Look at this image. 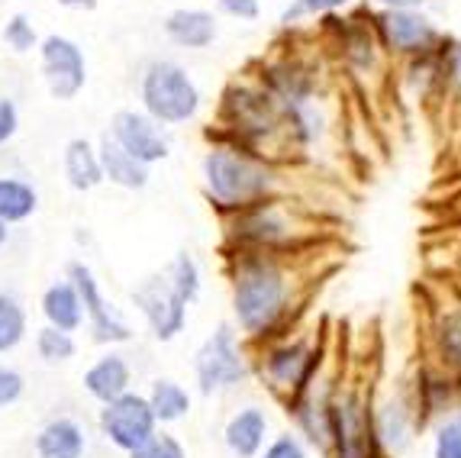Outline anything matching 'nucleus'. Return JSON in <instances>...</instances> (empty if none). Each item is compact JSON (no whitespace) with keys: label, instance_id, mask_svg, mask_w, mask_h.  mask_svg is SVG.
<instances>
[{"label":"nucleus","instance_id":"72a5a7b5","mask_svg":"<svg viewBox=\"0 0 461 458\" xmlns=\"http://www.w3.org/2000/svg\"><path fill=\"white\" fill-rule=\"evenodd\" d=\"M130 458H187V452L175 435L155 433L146 445H139L136 452H130Z\"/></svg>","mask_w":461,"mask_h":458},{"label":"nucleus","instance_id":"423d86ee","mask_svg":"<svg viewBox=\"0 0 461 458\" xmlns=\"http://www.w3.org/2000/svg\"><path fill=\"white\" fill-rule=\"evenodd\" d=\"M375 32L381 46L400 59H423L438 52L446 39L423 10H384L375 20Z\"/></svg>","mask_w":461,"mask_h":458},{"label":"nucleus","instance_id":"ea45409f","mask_svg":"<svg viewBox=\"0 0 461 458\" xmlns=\"http://www.w3.org/2000/svg\"><path fill=\"white\" fill-rule=\"evenodd\" d=\"M7 243V223H0V245Z\"/></svg>","mask_w":461,"mask_h":458},{"label":"nucleus","instance_id":"bb28decb","mask_svg":"<svg viewBox=\"0 0 461 458\" xmlns=\"http://www.w3.org/2000/svg\"><path fill=\"white\" fill-rule=\"evenodd\" d=\"M168 281L175 288V294L185 304H194L200 298V265L194 261L191 252H177L175 261H171V271H168Z\"/></svg>","mask_w":461,"mask_h":458},{"label":"nucleus","instance_id":"9d476101","mask_svg":"<svg viewBox=\"0 0 461 458\" xmlns=\"http://www.w3.org/2000/svg\"><path fill=\"white\" fill-rule=\"evenodd\" d=\"M39 59H42V78H46L49 94L55 100H71L85 91L87 65L77 42H71L68 36H49L39 49Z\"/></svg>","mask_w":461,"mask_h":458},{"label":"nucleus","instance_id":"f257e3e1","mask_svg":"<svg viewBox=\"0 0 461 458\" xmlns=\"http://www.w3.org/2000/svg\"><path fill=\"white\" fill-rule=\"evenodd\" d=\"M203 184L220 210L242 214L275 197L277 171L271 169V161H265V155L246 145H216L203 155Z\"/></svg>","mask_w":461,"mask_h":458},{"label":"nucleus","instance_id":"1a4fd4ad","mask_svg":"<svg viewBox=\"0 0 461 458\" xmlns=\"http://www.w3.org/2000/svg\"><path fill=\"white\" fill-rule=\"evenodd\" d=\"M262 371L268 374L271 388L297 400L313 384L316 371H320V352L310 343H281L275 349H268Z\"/></svg>","mask_w":461,"mask_h":458},{"label":"nucleus","instance_id":"4468645a","mask_svg":"<svg viewBox=\"0 0 461 458\" xmlns=\"http://www.w3.org/2000/svg\"><path fill=\"white\" fill-rule=\"evenodd\" d=\"M68 281L75 284L77 298H81V304H85V316L91 320L94 339H97V343H126V339L132 336L130 326H126V323L113 314V307L104 300L97 281H94V271L85 265V261H71Z\"/></svg>","mask_w":461,"mask_h":458},{"label":"nucleus","instance_id":"7c9ffc66","mask_svg":"<svg viewBox=\"0 0 461 458\" xmlns=\"http://www.w3.org/2000/svg\"><path fill=\"white\" fill-rule=\"evenodd\" d=\"M348 4L352 0H294V4L285 7V14H281V23L291 26L297 20H303V16H330L336 10L348 7Z\"/></svg>","mask_w":461,"mask_h":458},{"label":"nucleus","instance_id":"c756f323","mask_svg":"<svg viewBox=\"0 0 461 458\" xmlns=\"http://www.w3.org/2000/svg\"><path fill=\"white\" fill-rule=\"evenodd\" d=\"M436 65H438V81L446 85V91L452 97L461 100V42L442 39V46L436 52Z\"/></svg>","mask_w":461,"mask_h":458},{"label":"nucleus","instance_id":"2eb2a0df","mask_svg":"<svg viewBox=\"0 0 461 458\" xmlns=\"http://www.w3.org/2000/svg\"><path fill=\"white\" fill-rule=\"evenodd\" d=\"M268 413L262 407H242L230 417L223 429V443L226 449L236 458H255L268 443Z\"/></svg>","mask_w":461,"mask_h":458},{"label":"nucleus","instance_id":"7ed1b4c3","mask_svg":"<svg viewBox=\"0 0 461 458\" xmlns=\"http://www.w3.org/2000/svg\"><path fill=\"white\" fill-rule=\"evenodd\" d=\"M142 107L158 126H181L200 114V87L177 61H152L142 75Z\"/></svg>","mask_w":461,"mask_h":458},{"label":"nucleus","instance_id":"6e6552de","mask_svg":"<svg viewBox=\"0 0 461 458\" xmlns=\"http://www.w3.org/2000/svg\"><path fill=\"white\" fill-rule=\"evenodd\" d=\"M155 426H158V420H155L152 407L142 394L126 390L123 398L110 400L100 410V433L107 435L110 445H116L126 455L136 452L139 445H146L155 435Z\"/></svg>","mask_w":461,"mask_h":458},{"label":"nucleus","instance_id":"c9c22d12","mask_svg":"<svg viewBox=\"0 0 461 458\" xmlns=\"http://www.w3.org/2000/svg\"><path fill=\"white\" fill-rule=\"evenodd\" d=\"M20 130V114L10 97H0V145H7Z\"/></svg>","mask_w":461,"mask_h":458},{"label":"nucleus","instance_id":"e433bc0d","mask_svg":"<svg viewBox=\"0 0 461 458\" xmlns=\"http://www.w3.org/2000/svg\"><path fill=\"white\" fill-rule=\"evenodd\" d=\"M216 7L232 20H258V14H262L258 0H216Z\"/></svg>","mask_w":461,"mask_h":458},{"label":"nucleus","instance_id":"20e7f679","mask_svg":"<svg viewBox=\"0 0 461 458\" xmlns=\"http://www.w3.org/2000/svg\"><path fill=\"white\" fill-rule=\"evenodd\" d=\"M330 455L332 458H381L371 423V400L358 388L330 398Z\"/></svg>","mask_w":461,"mask_h":458},{"label":"nucleus","instance_id":"473e14b6","mask_svg":"<svg viewBox=\"0 0 461 458\" xmlns=\"http://www.w3.org/2000/svg\"><path fill=\"white\" fill-rule=\"evenodd\" d=\"M4 42H7L14 52H30L32 46H36V30H32V23L26 20L23 14L10 16V23L4 26Z\"/></svg>","mask_w":461,"mask_h":458},{"label":"nucleus","instance_id":"a878e982","mask_svg":"<svg viewBox=\"0 0 461 458\" xmlns=\"http://www.w3.org/2000/svg\"><path fill=\"white\" fill-rule=\"evenodd\" d=\"M26 336V314L14 294L0 290V355L23 343Z\"/></svg>","mask_w":461,"mask_h":458},{"label":"nucleus","instance_id":"c85d7f7f","mask_svg":"<svg viewBox=\"0 0 461 458\" xmlns=\"http://www.w3.org/2000/svg\"><path fill=\"white\" fill-rule=\"evenodd\" d=\"M432 458H461V410L446 413L432 429Z\"/></svg>","mask_w":461,"mask_h":458},{"label":"nucleus","instance_id":"aec40b11","mask_svg":"<svg viewBox=\"0 0 461 458\" xmlns=\"http://www.w3.org/2000/svg\"><path fill=\"white\" fill-rule=\"evenodd\" d=\"M97 159H100V169H104V181L120 184V188H126V191H142V188L149 184L146 165L136 161L132 155H126L110 136H104V142H100Z\"/></svg>","mask_w":461,"mask_h":458},{"label":"nucleus","instance_id":"f03ea898","mask_svg":"<svg viewBox=\"0 0 461 458\" xmlns=\"http://www.w3.org/2000/svg\"><path fill=\"white\" fill-rule=\"evenodd\" d=\"M291 310V278L271 255H246L232 278V314L242 333L262 339Z\"/></svg>","mask_w":461,"mask_h":458},{"label":"nucleus","instance_id":"4c0bfd02","mask_svg":"<svg viewBox=\"0 0 461 458\" xmlns=\"http://www.w3.org/2000/svg\"><path fill=\"white\" fill-rule=\"evenodd\" d=\"M377 7L384 10H423L426 0H375Z\"/></svg>","mask_w":461,"mask_h":458},{"label":"nucleus","instance_id":"dca6fc26","mask_svg":"<svg viewBox=\"0 0 461 458\" xmlns=\"http://www.w3.org/2000/svg\"><path fill=\"white\" fill-rule=\"evenodd\" d=\"M165 32H168L171 42L181 49H207V46H213L220 26H216V16L210 14V10L191 7V10H175V14L165 20Z\"/></svg>","mask_w":461,"mask_h":458},{"label":"nucleus","instance_id":"39448f33","mask_svg":"<svg viewBox=\"0 0 461 458\" xmlns=\"http://www.w3.org/2000/svg\"><path fill=\"white\" fill-rule=\"evenodd\" d=\"M194 371H197V388L200 394H220V390H230L236 384H242L249 378V359L242 345H239L236 329L230 323L216 326L213 336H207V343L197 349V359H194Z\"/></svg>","mask_w":461,"mask_h":458},{"label":"nucleus","instance_id":"a211bd4d","mask_svg":"<svg viewBox=\"0 0 461 458\" xmlns=\"http://www.w3.org/2000/svg\"><path fill=\"white\" fill-rule=\"evenodd\" d=\"M85 429L68 417L49 420L36 435L39 458H85Z\"/></svg>","mask_w":461,"mask_h":458},{"label":"nucleus","instance_id":"f3484780","mask_svg":"<svg viewBox=\"0 0 461 458\" xmlns=\"http://www.w3.org/2000/svg\"><path fill=\"white\" fill-rule=\"evenodd\" d=\"M85 390L100 404H110V400L123 398L130 390V365L123 362V355H104L85 371Z\"/></svg>","mask_w":461,"mask_h":458},{"label":"nucleus","instance_id":"6ab92c4d","mask_svg":"<svg viewBox=\"0 0 461 458\" xmlns=\"http://www.w3.org/2000/svg\"><path fill=\"white\" fill-rule=\"evenodd\" d=\"M42 314H46L49 326L62 329V333H75L85 326V304H81L71 281L49 284L42 294Z\"/></svg>","mask_w":461,"mask_h":458},{"label":"nucleus","instance_id":"412c9836","mask_svg":"<svg viewBox=\"0 0 461 458\" xmlns=\"http://www.w3.org/2000/svg\"><path fill=\"white\" fill-rule=\"evenodd\" d=\"M436 349L442 368L448 371L455 384L461 381V304H448L442 314L436 316Z\"/></svg>","mask_w":461,"mask_h":458},{"label":"nucleus","instance_id":"393cba45","mask_svg":"<svg viewBox=\"0 0 461 458\" xmlns=\"http://www.w3.org/2000/svg\"><path fill=\"white\" fill-rule=\"evenodd\" d=\"M146 400L158 423H177L191 413V394H187V388L171 381V378H158V381L152 384V390H149Z\"/></svg>","mask_w":461,"mask_h":458},{"label":"nucleus","instance_id":"ddd939ff","mask_svg":"<svg viewBox=\"0 0 461 458\" xmlns=\"http://www.w3.org/2000/svg\"><path fill=\"white\" fill-rule=\"evenodd\" d=\"M371 423H375V443L381 455L397 458L413 443L416 429L423 426L416 417V404L407 394H391L377 407H371Z\"/></svg>","mask_w":461,"mask_h":458},{"label":"nucleus","instance_id":"5701e85b","mask_svg":"<svg viewBox=\"0 0 461 458\" xmlns=\"http://www.w3.org/2000/svg\"><path fill=\"white\" fill-rule=\"evenodd\" d=\"M416 417L420 423H426L429 417H446L452 413L455 404V381L448 374H423V384L416 388Z\"/></svg>","mask_w":461,"mask_h":458},{"label":"nucleus","instance_id":"4be33fe9","mask_svg":"<svg viewBox=\"0 0 461 458\" xmlns=\"http://www.w3.org/2000/svg\"><path fill=\"white\" fill-rule=\"evenodd\" d=\"M65 175H68V184L75 191H94L104 181L100 159L87 139H71L68 142V149H65Z\"/></svg>","mask_w":461,"mask_h":458},{"label":"nucleus","instance_id":"0eeeda50","mask_svg":"<svg viewBox=\"0 0 461 458\" xmlns=\"http://www.w3.org/2000/svg\"><path fill=\"white\" fill-rule=\"evenodd\" d=\"M226 120H230V130L236 136V145H246L255 152V142L275 136L281 130V110L271 100L268 91H252V87H232L226 94Z\"/></svg>","mask_w":461,"mask_h":458},{"label":"nucleus","instance_id":"58836bf2","mask_svg":"<svg viewBox=\"0 0 461 458\" xmlns=\"http://www.w3.org/2000/svg\"><path fill=\"white\" fill-rule=\"evenodd\" d=\"M62 7H71V10H94L97 7V0H59Z\"/></svg>","mask_w":461,"mask_h":458},{"label":"nucleus","instance_id":"9b49d317","mask_svg":"<svg viewBox=\"0 0 461 458\" xmlns=\"http://www.w3.org/2000/svg\"><path fill=\"white\" fill-rule=\"evenodd\" d=\"M132 300H136V307L149 320L155 339L171 343L177 333H185L187 304L175 294L168 275H155V278H149V281H142L132 290Z\"/></svg>","mask_w":461,"mask_h":458},{"label":"nucleus","instance_id":"cd10ccee","mask_svg":"<svg viewBox=\"0 0 461 458\" xmlns=\"http://www.w3.org/2000/svg\"><path fill=\"white\" fill-rule=\"evenodd\" d=\"M36 352L46 365H65L68 359H75V339H71V333H62V329L42 326L36 333Z\"/></svg>","mask_w":461,"mask_h":458},{"label":"nucleus","instance_id":"f704fd0d","mask_svg":"<svg viewBox=\"0 0 461 458\" xmlns=\"http://www.w3.org/2000/svg\"><path fill=\"white\" fill-rule=\"evenodd\" d=\"M23 374L16 371V368L0 365V407H14L16 400L23 398Z\"/></svg>","mask_w":461,"mask_h":458},{"label":"nucleus","instance_id":"f8f14e48","mask_svg":"<svg viewBox=\"0 0 461 458\" xmlns=\"http://www.w3.org/2000/svg\"><path fill=\"white\" fill-rule=\"evenodd\" d=\"M110 139H113L126 155H132L142 165H155V161L168 159V136L162 133V126L146 114H136V110H120L110 123Z\"/></svg>","mask_w":461,"mask_h":458},{"label":"nucleus","instance_id":"2f4dec72","mask_svg":"<svg viewBox=\"0 0 461 458\" xmlns=\"http://www.w3.org/2000/svg\"><path fill=\"white\" fill-rule=\"evenodd\" d=\"M255 458H310V449L297 433H281Z\"/></svg>","mask_w":461,"mask_h":458},{"label":"nucleus","instance_id":"b1692460","mask_svg":"<svg viewBox=\"0 0 461 458\" xmlns=\"http://www.w3.org/2000/svg\"><path fill=\"white\" fill-rule=\"evenodd\" d=\"M39 194L23 178H0V223H23L36 214Z\"/></svg>","mask_w":461,"mask_h":458}]
</instances>
